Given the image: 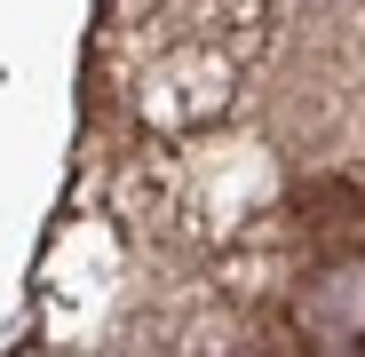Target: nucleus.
Segmentation results:
<instances>
[{"instance_id":"1","label":"nucleus","mask_w":365,"mask_h":357,"mask_svg":"<svg viewBox=\"0 0 365 357\" xmlns=\"http://www.w3.org/2000/svg\"><path fill=\"white\" fill-rule=\"evenodd\" d=\"M294 207H302V222L334 230V222H357V214H365V191H357V183H302Z\"/></svg>"}]
</instances>
